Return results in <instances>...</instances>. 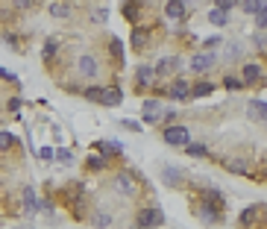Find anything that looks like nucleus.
<instances>
[{
  "instance_id": "obj_25",
  "label": "nucleus",
  "mask_w": 267,
  "mask_h": 229,
  "mask_svg": "<svg viewBox=\"0 0 267 229\" xmlns=\"http://www.w3.org/2000/svg\"><path fill=\"white\" fill-rule=\"evenodd\" d=\"M144 44H147V33H144V30H132V47L141 50Z\"/></svg>"
},
{
  "instance_id": "obj_42",
  "label": "nucleus",
  "mask_w": 267,
  "mask_h": 229,
  "mask_svg": "<svg viewBox=\"0 0 267 229\" xmlns=\"http://www.w3.org/2000/svg\"><path fill=\"white\" fill-rule=\"evenodd\" d=\"M15 3V9H30L33 6V0H12Z\"/></svg>"
},
{
  "instance_id": "obj_40",
  "label": "nucleus",
  "mask_w": 267,
  "mask_h": 229,
  "mask_svg": "<svg viewBox=\"0 0 267 229\" xmlns=\"http://www.w3.org/2000/svg\"><path fill=\"white\" fill-rule=\"evenodd\" d=\"M235 3H238V0H214V6H221V9H226V12L232 9Z\"/></svg>"
},
{
  "instance_id": "obj_10",
  "label": "nucleus",
  "mask_w": 267,
  "mask_h": 229,
  "mask_svg": "<svg viewBox=\"0 0 267 229\" xmlns=\"http://www.w3.org/2000/svg\"><path fill=\"white\" fill-rule=\"evenodd\" d=\"M94 150H100L103 156H120V153H124V144H120V141H97Z\"/></svg>"
},
{
  "instance_id": "obj_35",
  "label": "nucleus",
  "mask_w": 267,
  "mask_h": 229,
  "mask_svg": "<svg viewBox=\"0 0 267 229\" xmlns=\"http://www.w3.org/2000/svg\"><path fill=\"white\" fill-rule=\"evenodd\" d=\"M0 80H6V83H15V85L21 83V80H18V77H15L12 71H6V68H0Z\"/></svg>"
},
{
  "instance_id": "obj_32",
  "label": "nucleus",
  "mask_w": 267,
  "mask_h": 229,
  "mask_svg": "<svg viewBox=\"0 0 267 229\" xmlns=\"http://www.w3.org/2000/svg\"><path fill=\"white\" fill-rule=\"evenodd\" d=\"M226 88H229V91H238V88H244V80H235V77H226Z\"/></svg>"
},
{
  "instance_id": "obj_44",
  "label": "nucleus",
  "mask_w": 267,
  "mask_h": 229,
  "mask_svg": "<svg viewBox=\"0 0 267 229\" xmlns=\"http://www.w3.org/2000/svg\"><path fill=\"white\" fill-rule=\"evenodd\" d=\"M264 126H267V118H264Z\"/></svg>"
},
{
  "instance_id": "obj_26",
  "label": "nucleus",
  "mask_w": 267,
  "mask_h": 229,
  "mask_svg": "<svg viewBox=\"0 0 267 229\" xmlns=\"http://www.w3.org/2000/svg\"><path fill=\"white\" fill-rule=\"evenodd\" d=\"M241 6H244V12H247V15H258V9H261L264 3H261V0H244Z\"/></svg>"
},
{
  "instance_id": "obj_7",
  "label": "nucleus",
  "mask_w": 267,
  "mask_h": 229,
  "mask_svg": "<svg viewBox=\"0 0 267 229\" xmlns=\"http://www.w3.org/2000/svg\"><path fill=\"white\" fill-rule=\"evenodd\" d=\"M153 77H156V71H153L150 65H138V71H135V80H138V88H150V85L156 83Z\"/></svg>"
},
{
  "instance_id": "obj_27",
  "label": "nucleus",
  "mask_w": 267,
  "mask_h": 229,
  "mask_svg": "<svg viewBox=\"0 0 267 229\" xmlns=\"http://www.w3.org/2000/svg\"><path fill=\"white\" fill-rule=\"evenodd\" d=\"M106 165H109L106 156H91L88 159V170H106Z\"/></svg>"
},
{
  "instance_id": "obj_22",
  "label": "nucleus",
  "mask_w": 267,
  "mask_h": 229,
  "mask_svg": "<svg viewBox=\"0 0 267 229\" xmlns=\"http://www.w3.org/2000/svg\"><path fill=\"white\" fill-rule=\"evenodd\" d=\"M211 91H214V85L211 83H197L194 88H191V94L194 97H206V94H211Z\"/></svg>"
},
{
  "instance_id": "obj_1",
  "label": "nucleus",
  "mask_w": 267,
  "mask_h": 229,
  "mask_svg": "<svg viewBox=\"0 0 267 229\" xmlns=\"http://www.w3.org/2000/svg\"><path fill=\"white\" fill-rule=\"evenodd\" d=\"M162 138H164V144H171V147H185L188 141H191L188 126H164Z\"/></svg>"
},
{
  "instance_id": "obj_24",
  "label": "nucleus",
  "mask_w": 267,
  "mask_h": 229,
  "mask_svg": "<svg viewBox=\"0 0 267 229\" xmlns=\"http://www.w3.org/2000/svg\"><path fill=\"white\" fill-rule=\"evenodd\" d=\"M50 15H53V18H68L70 9L65 6V3H50Z\"/></svg>"
},
{
  "instance_id": "obj_29",
  "label": "nucleus",
  "mask_w": 267,
  "mask_h": 229,
  "mask_svg": "<svg viewBox=\"0 0 267 229\" xmlns=\"http://www.w3.org/2000/svg\"><path fill=\"white\" fill-rule=\"evenodd\" d=\"M206 200H209V203H214V206H223V194H221V188H209V191H206Z\"/></svg>"
},
{
  "instance_id": "obj_23",
  "label": "nucleus",
  "mask_w": 267,
  "mask_h": 229,
  "mask_svg": "<svg viewBox=\"0 0 267 229\" xmlns=\"http://www.w3.org/2000/svg\"><path fill=\"white\" fill-rule=\"evenodd\" d=\"M91 223H94V226H112V223H115V217L106 215V212H100V215L91 217Z\"/></svg>"
},
{
  "instance_id": "obj_4",
  "label": "nucleus",
  "mask_w": 267,
  "mask_h": 229,
  "mask_svg": "<svg viewBox=\"0 0 267 229\" xmlns=\"http://www.w3.org/2000/svg\"><path fill=\"white\" fill-rule=\"evenodd\" d=\"M97 71H100L97 59H94L91 53H82V56H80V73L85 77V80H94V77H97Z\"/></svg>"
},
{
  "instance_id": "obj_38",
  "label": "nucleus",
  "mask_w": 267,
  "mask_h": 229,
  "mask_svg": "<svg viewBox=\"0 0 267 229\" xmlns=\"http://www.w3.org/2000/svg\"><path fill=\"white\" fill-rule=\"evenodd\" d=\"M38 156L44 159V162H50V159L56 156V153H53V147H41V150H38Z\"/></svg>"
},
{
  "instance_id": "obj_17",
  "label": "nucleus",
  "mask_w": 267,
  "mask_h": 229,
  "mask_svg": "<svg viewBox=\"0 0 267 229\" xmlns=\"http://www.w3.org/2000/svg\"><path fill=\"white\" fill-rule=\"evenodd\" d=\"M23 206H27V215L33 217V215H35V209H38V203H35V191H33V188H27V191H23Z\"/></svg>"
},
{
  "instance_id": "obj_37",
  "label": "nucleus",
  "mask_w": 267,
  "mask_h": 229,
  "mask_svg": "<svg viewBox=\"0 0 267 229\" xmlns=\"http://www.w3.org/2000/svg\"><path fill=\"white\" fill-rule=\"evenodd\" d=\"M120 126H127L129 133H138V130H141V123H138V121H132V118H127V121L120 123Z\"/></svg>"
},
{
  "instance_id": "obj_14",
  "label": "nucleus",
  "mask_w": 267,
  "mask_h": 229,
  "mask_svg": "<svg viewBox=\"0 0 267 229\" xmlns=\"http://www.w3.org/2000/svg\"><path fill=\"white\" fill-rule=\"evenodd\" d=\"M115 188H117L120 194H127V197H132V194H135V185H132V180H129L127 173H117Z\"/></svg>"
},
{
  "instance_id": "obj_16",
  "label": "nucleus",
  "mask_w": 267,
  "mask_h": 229,
  "mask_svg": "<svg viewBox=\"0 0 267 229\" xmlns=\"http://www.w3.org/2000/svg\"><path fill=\"white\" fill-rule=\"evenodd\" d=\"M162 180L167 182V185H179V182H182V170L179 168H164V173H162Z\"/></svg>"
},
{
  "instance_id": "obj_31",
  "label": "nucleus",
  "mask_w": 267,
  "mask_h": 229,
  "mask_svg": "<svg viewBox=\"0 0 267 229\" xmlns=\"http://www.w3.org/2000/svg\"><path fill=\"white\" fill-rule=\"evenodd\" d=\"M256 27H258V30H264V27H267V6H261V9H258V15H256Z\"/></svg>"
},
{
  "instance_id": "obj_33",
  "label": "nucleus",
  "mask_w": 267,
  "mask_h": 229,
  "mask_svg": "<svg viewBox=\"0 0 267 229\" xmlns=\"http://www.w3.org/2000/svg\"><path fill=\"white\" fill-rule=\"evenodd\" d=\"M238 56H241V44H229V47H226V59L235 62Z\"/></svg>"
},
{
  "instance_id": "obj_28",
  "label": "nucleus",
  "mask_w": 267,
  "mask_h": 229,
  "mask_svg": "<svg viewBox=\"0 0 267 229\" xmlns=\"http://www.w3.org/2000/svg\"><path fill=\"white\" fill-rule=\"evenodd\" d=\"M185 147H188V156H194V159H203L206 153H209V150H206L203 144H191V141H188Z\"/></svg>"
},
{
  "instance_id": "obj_30",
  "label": "nucleus",
  "mask_w": 267,
  "mask_h": 229,
  "mask_svg": "<svg viewBox=\"0 0 267 229\" xmlns=\"http://www.w3.org/2000/svg\"><path fill=\"white\" fill-rule=\"evenodd\" d=\"M109 47H112V56H115V62L120 65V62H124V47H120V41H117V38H112V44H109Z\"/></svg>"
},
{
  "instance_id": "obj_2",
  "label": "nucleus",
  "mask_w": 267,
  "mask_h": 229,
  "mask_svg": "<svg viewBox=\"0 0 267 229\" xmlns=\"http://www.w3.org/2000/svg\"><path fill=\"white\" fill-rule=\"evenodd\" d=\"M164 212L162 209H141L138 212V217H135V223L138 226H164Z\"/></svg>"
},
{
  "instance_id": "obj_13",
  "label": "nucleus",
  "mask_w": 267,
  "mask_h": 229,
  "mask_svg": "<svg viewBox=\"0 0 267 229\" xmlns=\"http://www.w3.org/2000/svg\"><path fill=\"white\" fill-rule=\"evenodd\" d=\"M209 24L226 27V24H229V12H226V9H221V6H214V9L209 12Z\"/></svg>"
},
{
  "instance_id": "obj_20",
  "label": "nucleus",
  "mask_w": 267,
  "mask_h": 229,
  "mask_svg": "<svg viewBox=\"0 0 267 229\" xmlns=\"http://www.w3.org/2000/svg\"><path fill=\"white\" fill-rule=\"evenodd\" d=\"M12 147H18V138L12 133H0V150H12Z\"/></svg>"
},
{
  "instance_id": "obj_21",
  "label": "nucleus",
  "mask_w": 267,
  "mask_h": 229,
  "mask_svg": "<svg viewBox=\"0 0 267 229\" xmlns=\"http://www.w3.org/2000/svg\"><path fill=\"white\" fill-rule=\"evenodd\" d=\"M56 50H59V44L53 41V38H50V41H44V50H41V53H44V62H53V59H56Z\"/></svg>"
},
{
  "instance_id": "obj_6",
  "label": "nucleus",
  "mask_w": 267,
  "mask_h": 229,
  "mask_svg": "<svg viewBox=\"0 0 267 229\" xmlns=\"http://www.w3.org/2000/svg\"><path fill=\"white\" fill-rule=\"evenodd\" d=\"M141 106H144V123H156L162 118V103L159 100H144Z\"/></svg>"
},
{
  "instance_id": "obj_9",
  "label": "nucleus",
  "mask_w": 267,
  "mask_h": 229,
  "mask_svg": "<svg viewBox=\"0 0 267 229\" xmlns=\"http://www.w3.org/2000/svg\"><path fill=\"white\" fill-rule=\"evenodd\" d=\"M211 65H214V53H197L191 59V71H209Z\"/></svg>"
},
{
  "instance_id": "obj_34",
  "label": "nucleus",
  "mask_w": 267,
  "mask_h": 229,
  "mask_svg": "<svg viewBox=\"0 0 267 229\" xmlns=\"http://www.w3.org/2000/svg\"><path fill=\"white\" fill-rule=\"evenodd\" d=\"M229 170H232V173H247V165L241 159H235V162H229Z\"/></svg>"
},
{
  "instance_id": "obj_18",
  "label": "nucleus",
  "mask_w": 267,
  "mask_h": 229,
  "mask_svg": "<svg viewBox=\"0 0 267 229\" xmlns=\"http://www.w3.org/2000/svg\"><path fill=\"white\" fill-rule=\"evenodd\" d=\"M256 215H258V209H256V206L244 209V212H241V226H253V223H256Z\"/></svg>"
},
{
  "instance_id": "obj_5",
  "label": "nucleus",
  "mask_w": 267,
  "mask_h": 229,
  "mask_svg": "<svg viewBox=\"0 0 267 229\" xmlns=\"http://www.w3.org/2000/svg\"><path fill=\"white\" fill-rule=\"evenodd\" d=\"M120 100H124V91H120L117 85H109V88H103V97H100V106L115 109V106H120Z\"/></svg>"
},
{
  "instance_id": "obj_15",
  "label": "nucleus",
  "mask_w": 267,
  "mask_h": 229,
  "mask_svg": "<svg viewBox=\"0 0 267 229\" xmlns=\"http://www.w3.org/2000/svg\"><path fill=\"white\" fill-rule=\"evenodd\" d=\"M261 65H247L244 68V85H253V83H258L261 80Z\"/></svg>"
},
{
  "instance_id": "obj_39",
  "label": "nucleus",
  "mask_w": 267,
  "mask_h": 229,
  "mask_svg": "<svg viewBox=\"0 0 267 229\" xmlns=\"http://www.w3.org/2000/svg\"><path fill=\"white\" fill-rule=\"evenodd\" d=\"M124 15H127L129 21H135V15H138V9H135V3H127V9H124Z\"/></svg>"
},
{
  "instance_id": "obj_12",
  "label": "nucleus",
  "mask_w": 267,
  "mask_h": 229,
  "mask_svg": "<svg viewBox=\"0 0 267 229\" xmlns=\"http://www.w3.org/2000/svg\"><path fill=\"white\" fill-rule=\"evenodd\" d=\"M167 94L174 97V100H185V97L191 94V88H188V80H176V83L167 88Z\"/></svg>"
},
{
  "instance_id": "obj_3",
  "label": "nucleus",
  "mask_w": 267,
  "mask_h": 229,
  "mask_svg": "<svg viewBox=\"0 0 267 229\" xmlns=\"http://www.w3.org/2000/svg\"><path fill=\"white\" fill-rule=\"evenodd\" d=\"M200 220L203 223H209V226H217V223H223V215H221V206H211L209 200H206V206H200Z\"/></svg>"
},
{
  "instance_id": "obj_36",
  "label": "nucleus",
  "mask_w": 267,
  "mask_h": 229,
  "mask_svg": "<svg viewBox=\"0 0 267 229\" xmlns=\"http://www.w3.org/2000/svg\"><path fill=\"white\" fill-rule=\"evenodd\" d=\"M56 159L62 162V165H70V162H74V153H68V150H59Z\"/></svg>"
},
{
  "instance_id": "obj_8",
  "label": "nucleus",
  "mask_w": 267,
  "mask_h": 229,
  "mask_svg": "<svg viewBox=\"0 0 267 229\" xmlns=\"http://www.w3.org/2000/svg\"><path fill=\"white\" fill-rule=\"evenodd\" d=\"M247 115H250V121H264V118H267V103H264V100H250Z\"/></svg>"
},
{
  "instance_id": "obj_43",
  "label": "nucleus",
  "mask_w": 267,
  "mask_h": 229,
  "mask_svg": "<svg viewBox=\"0 0 267 229\" xmlns=\"http://www.w3.org/2000/svg\"><path fill=\"white\" fill-rule=\"evenodd\" d=\"M217 44H221V38H217V36H211L209 41H206V47H209V50H211V47H217Z\"/></svg>"
},
{
  "instance_id": "obj_41",
  "label": "nucleus",
  "mask_w": 267,
  "mask_h": 229,
  "mask_svg": "<svg viewBox=\"0 0 267 229\" xmlns=\"http://www.w3.org/2000/svg\"><path fill=\"white\" fill-rule=\"evenodd\" d=\"M21 103H23L21 97H12V100H9V112H18V109H21Z\"/></svg>"
},
{
  "instance_id": "obj_45",
  "label": "nucleus",
  "mask_w": 267,
  "mask_h": 229,
  "mask_svg": "<svg viewBox=\"0 0 267 229\" xmlns=\"http://www.w3.org/2000/svg\"><path fill=\"white\" fill-rule=\"evenodd\" d=\"M264 217H267V215H264Z\"/></svg>"
},
{
  "instance_id": "obj_19",
  "label": "nucleus",
  "mask_w": 267,
  "mask_h": 229,
  "mask_svg": "<svg viewBox=\"0 0 267 229\" xmlns=\"http://www.w3.org/2000/svg\"><path fill=\"white\" fill-rule=\"evenodd\" d=\"M85 100H91V103H100V97H103V88H97V85H88L85 91H82Z\"/></svg>"
},
{
  "instance_id": "obj_11",
  "label": "nucleus",
  "mask_w": 267,
  "mask_h": 229,
  "mask_svg": "<svg viewBox=\"0 0 267 229\" xmlns=\"http://www.w3.org/2000/svg\"><path fill=\"white\" fill-rule=\"evenodd\" d=\"M164 15H167V18H182V15H185V0H167V3H164Z\"/></svg>"
}]
</instances>
